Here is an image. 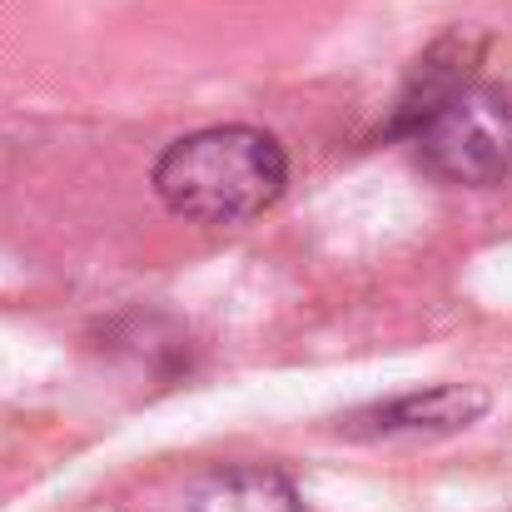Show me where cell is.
<instances>
[{
    "instance_id": "1",
    "label": "cell",
    "mask_w": 512,
    "mask_h": 512,
    "mask_svg": "<svg viewBox=\"0 0 512 512\" xmlns=\"http://www.w3.org/2000/svg\"><path fill=\"white\" fill-rule=\"evenodd\" d=\"M150 179L160 204L189 224H244L284 194L289 155L254 125H214L174 140Z\"/></svg>"
},
{
    "instance_id": "2",
    "label": "cell",
    "mask_w": 512,
    "mask_h": 512,
    "mask_svg": "<svg viewBox=\"0 0 512 512\" xmlns=\"http://www.w3.org/2000/svg\"><path fill=\"white\" fill-rule=\"evenodd\" d=\"M398 135L448 184H503L512 174V95L483 80H458L433 105H423Z\"/></svg>"
},
{
    "instance_id": "3",
    "label": "cell",
    "mask_w": 512,
    "mask_h": 512,
    "mask_svg": "<svg viewBox=\"0 0 512 512\" xmlns=\"http://www.w3.org/2000/svg\"><path fill=\"white\" fill-rule=\"evenodd\" d=\"M488 413V393L468 388V383H438V388H418L373 408H358L339 418V433L353 443H388V438H448L463 433L468 423H478Z\"/></svg>"
},
{
    "instance_id": "4",
    "label": "cell",
    "mask_w": 512,
    "mask_h": 512,
    "mask_svg": "<svg viewBox=\"0 0 512 512\" xmlns=\"http://www.w3.org/2000/svg\"><path fill=\"white\" fill-rule=\"evenodd\" d=\"M184 512H304L299 488L264 463H234V468H214L204 473L189 498Z\"/></svg>"
}]
</instances>
